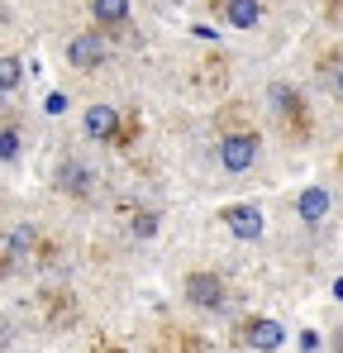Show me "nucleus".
<instances>
[{
    "label": "nucleus",
    "mask_w": 343,
    "mask_h": 353,
    "mask_svg": "<svg viewBox=\"0 0 343 353\" xmlns=\"http://www.w3.org/2000/svg\"><path fill=\"white\" fill-rule=\"evenodd\" d=\"M43 110H48V115H62V110H67V96H62V91H53V96L43 101Z\"/></svg>",
    "instance_id": "obj_15"
},
{
    "label": "nucleus",
    "mask_w": 343,
    "mask_h": 353,
    "mask_svg": "<svg viewBox=\"0 0 343 353\" xmlns=\"http://www.w3.org/2000/svg\"><path fill=\"white\" fill-rule=\"evenodd\" d=\"M181 287H186V301H191V305H200V310L225 305V282H220L215 272H191Z\"/></svg>",
    "instance_id": "obj_2"
},
{
    "label": "nucleus",
    "mask_w": 343,
    "mask_h": 353,
    "mask_svg": "<svg viewBox=\"0 0 343 353\" xmlns=\"http://www.w3.org/2000/svg\"><path fill=\"white\" fill-rule=\"evenodd\" d=\"M220 220H225V230L233 239H258V234H262V225H267V220H262V210H258V205H248V201H243V205H225V210H220Z\"/></svg>",
    "instance_id": "obj_3"
},
{
    "label": "nucleus",
    "mask_w": 343,
    "mask_h": 353,
    "mask_svg": "<svg viewBox=\"0 0 343 353\" xmlns=\"http://www.w3.org/2000/svg\"><path fill=\"white\" fill-rule=\"evenodd\" d=\"M57 186L72 191V196H86V191H91V172H86L81 163H62V168H57Z\"/></svg>",
    "instance_id": "obj_9"
},
{
    "label": "nucleus",
    "mask_w": 343,
    "mask_h": 353,
    "mask_svg": "<svg viewBox=\"0 0 343 353\" xmlns=\"http://www.w3.org/2000/svg\"><path fill=\"white\" fill-rule=\"evenodd\" d=\"M248 344L258 353H277L286 344V330L277 320H253V325H248Z\"/></svg>",
    "instance_id": "obj_6"
},
{
    "label": "nucleus",
    "mask_w": 343,
    "mask_h": 353,
    "mask_svg": "<svg viewBox=\"0 0 343 353\" xmlns=\"http://www.w3.org/2000/svg\"><path fill=\"white\" fill-rule=\"evenodd\" d=\"M67 62L81 67V72L101 67V62H105V43H101V34H76V39L67 43Z\"/></svg>",
    "instance_id": "obj_4"
},
{
    "label": "nucleus",
    "mask_w": 343,
    "mask_h": 353,
    "mask_svg": "<svg viewBox=\"0 0 343 353\" xmlns=\"http://www.w3.org/2000/svg\"><path fill=\"white\" fill-rule=\"evenodd\" d=\"M334 96H339V101H343V67H339V72H334Z\"/></svg>",
    "instance_id": "obj_16"
},
{
    "label": "nucleus",
    "mask_w": 343,
    "mask_h": 353,
    "mask_svg": "<svg viewBox=\"0 0 343 353\" xmlns=\"http://www.w3.org/2000/svg\"><path fill=\"white\" fill-rule=\"evenodd\" d=\"M262 19V5L258 0H225V24H233V29H253Z\"/></svg>",
    "instance_id": "obj_8"
},
{
    "label": "nucleus",
    "mask_w": 343,
    "mask_h": 353,
    "mask_svg": "<svg viewBox=\"0 0 343 353\" xmlns=\"http://www.w3.org/2000/svg\"><path fill=\"white\" fill-rule=\"evenodd\" d=\"M29 248H34V230H29V225L10 230V253H29Z\"/></svg>",
    "instance_id": "obj_12"
},
{
    "label": "nucleus",
    "mask_w": 343,
    "mask_h": 353,
    "mask_svg": "<svg viewBox=\"0 0 343 353\" xmlns=\"http://www.w3.org/2000/svg\"><path fill=\"white\" fill-rule=\"evenodd\" d=\"M334 301H343V277H339V282H334Z\"/></svg>",
    "instance_id": "obj_17"
},
{
    "label": "nucleus",
    "mask_w": 343,
    "mask_h": 353,
    "mask_svg": "<svg viewBox=\"0 0 343 353\" xmlns=\"http://www.w3.org/2000/svg\"><path fill=\"white\" fill-rule=\"evenodd\" d=\"M258 134H248V129H238V134H225L220 139V163H225V172H248L253 163H258Z\"/></svg>",
    "instance_id": "obj_1"
},
{
    "label": "nucleus",
    "mask_w": 343,
    "mask_h": 353,
    "mask_svg": "<svg viewBox=\"0 0 343 353\" xmlns=\"http://www.w3.org/2000/svg\"><path fill=\"white\" fill-rule=\"evenodd\" d=\"M0 153H5V163H19V129L0 134Z\"/></svg>",
    "instance_id": "obj_13"
},
{
    "label": "nucleus",
    "mask_w": 343,
    "mask_h": 353,
    "mask_svg": "<svg viewBox=\"0 0 343 353\" xmlns=\"http://www.w3.org/2000/svg\"><path fill=\"white\" fill-rule=\"evenodd\" d=\"M0 86H5V91L19 86V58H0Z\"/></svg>",
    "instance_id": "obj_11"
},
{
    "label": "nucleus",
    "mask_w": 343,
    "mask_h": 353,
    "mask_svg": "<svg viewBox=\"0 0 343 353\" xmlns=\"http://www.w3.org/2000/svg\"><path fill=\"white\" fill-rule=\"evenodd\" d=\"M86 134L91 139H119V115L110 105H91L86 110Z\"/></svg>",
    "instance_id": "obj_7"
},
{
    "label": "nucleus",
    "mask_w": 343,
    "mask_h": 353,
    "mask_svg": "<svg viewBox=\"0 0 343 353\" xmlns=\"http://www.w3.org/2000/svg\"><path fill=\"white\" fill-rule=\"evenodd\" d=\"M134 234H138V239H153V234H158V215H148V210H143V215H134Z\"/></svg>",
    "instance_id": "obj_14"
},
{
    "label": "nucleus",
    "mask_w": 343,
    "mask_h": 353,
    "mask_svg": "<svg viewBox=\"0 0 343 353\" xmlns=\"http://www.w3.org/2000/svg\"><path fill=\"white\" fill-rule=\"evenodd\" d=\"M96 24H124L129 19V0H91Z\"/></svg>",
    "instance_id": "obj_10"
},
{
    "label": "nucleus",
    "mask_w": 343,
    "mask_h": 353,
    "mask_svg": "<svg viewBox=\"0 0 343 353\" xmlns=\"http://www.w3.org/2000/svg\"><path fill=\"white\" fill-rule=\"evenodd\" d=\"M329 205H334V201H329L324 186H305V191L295 196V215H300L305 225H320V220L329 215Z\"/></svg>",
    "instance_id": "obj_5"
}]
</instances>
